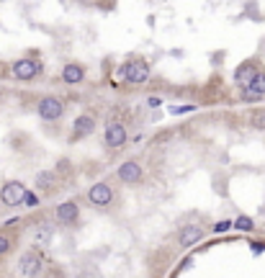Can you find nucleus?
Returning a JSON list of instances; mask_svg holds the SVG:
<instances>
[{
	"mask_svg": "<svg viewBox=\"0 0 265 278\" xmlns=\"http://www.w3.org/2000/svg\"><path fill=\"white\" fill-rule=\"evenodd\" d=\"M83 198H85L88 206H93L98 211H108V209H113V204L119 201V191H116V186L108 183V180H98V183H93L85 191Z\"/></svg>",
	"mask_w": 265,
	"mask_h": 278,
	"instance_id": "obj_1",
	"label": "nucleus"
},
{
	"mask_svg": "<svg viewBox=\"0 0 265 278\" xmlns=\"http://www.w3.org/2000/svg\"><path fill=\"white\" fill-rule=\"evenodd\" d=\"M119 77L129 85H142L152 77V67H149V62L144 57H131L119 67Z\"/></svg>",
	"mask_w": 265,
	"mask_h": 278,
	"instance_id": "obj_2",
	"label": "nucleus"
},
{
	"mask_svg": "<svg viewBox=\"0 0 265 278\" xmlns=\"http://www.w3.org/2000/svg\"><path fill=\"white\" fill-rule=\"evenodd\" d=\"M42 72H44V65L36 57H21V59H16L11 65V77H16V80H21V83L36 80Z\"/></svg>",
	"mask_w": 265,
	"mask_h": 278,
	"instance_id": "obj_3",
	"label": "nucleus"
},
{
	"mask_svg": "<svg viewBox=\"0 0 265 278\" xmlns=\"http://www.w3.org/2000/svg\"><path fill=\"white\" fill-rule=\"evenodd\" d=\"M26 183L23 180H6L3 188H0V201L8 209H18L23 206V196H26Z\"/></svg>",
	"mask_w": 265,
	"mask_h": 278,
	"instance_id": "obj_4",
	"label": "nucleus"
},
{
	"mask_svg": "<svg viewBox=\"0 0 265 278\" xmlns=\"http://www.w3.org/2000/svg\"><path fill=\"white\" fill-rule=\"evenodd\" d=\"M36 116H39L42 121H47V124L59 121V118L64 116V103L57 96H44L39 101V106H36Z\"/></svg>",
	"mask_w": 265,
	"mask_h": 278,
	"instance_id": "obj_5",
	"label": "nucleus"
},
{
	"mask_svg": "<svg viewBox=\"0 0 265 278\" xmlns=\"http://www.w3.org/2000/svg\"><path fill=\"white\" fill-rule=\"evenodd\" d=\"M54 219H57V224L59 227H78L80 224V204L78 201H72V198H67V201H62V204H57V209H54Z\"/></svg>",
	"mask_w": 265,
	"mask_h": 278,
	"instance_id": "obj_6",
	"label": "nucleus"
},
{
	"mask_svg": "<svg viewBox=\"0 0 265 278\" xmlns=\"http://www.w3.org/2000/svg\"><path fill=\"white\" fill-rule=\"evenodd\" d=\"M44 273V255L39 250H26L18 258V275H42Z\"/></svg>",
	"mask_w": 265,
	"mask_h": 278,
	"instance_id": "obj_7",
	"label": "nucleus"
},
{
	"mask_svg": "<svg viewBox=\"0 0 265 278\" xmlns=\"http://www.w3.org/2000/svg\"><path fill=\"white\" fill-rule=\"evenodd\" d=\"M126 142H129V132H126L124 124H119V121L106 124V129H103V144H106V149H121Z\"/></svg>",
	"mask_w": 265,
	"mask_h": 278,
	"instance_id": "obj_8",
	"label": "nucleus"
},
{
	"mask_svg": "<svg viewBox=\"0 0 265 278\" xmlns=\"http://www.w3.org/2000/svg\"><path fill=\"white\" fill-rule=\"evenodd\" d=\"M116 178H119V183H124V186H139V183L144 180V168H142V163H137V160H124V163L116 168Z\"/></svg>",
	"mask_w": 265,
	"mask_h": 278,
	"instance_id": "obj_9",
	"label": "nucleus"
},
{
	"mask_svg": "<svg viewBox=\"0 0 265 278\" xmlns=\"http://www.w3.org/2000/svg\"><path fill=\"white\" fill-rule=\"evenodd\" d=\"M98 121H95V116L93 113H80V116H75V121H72V142H78V139H85L95 132Z\"/></svg>",
	"mask_w": 265,
	"mask_h": 278,
	"instance_id": "obj_10",
	"label": "nucleus"
},
{
	"mask_svg": "<svg viewBox=\"0 0 265 278\" xmlns=\"http://www.w3.org/2000/svg\"><path fill=\"white\" fill-rule=\"evenodd\" d=\"M85 75H88L85 65H80V62H67V65L62 67V72H59V80H62L64 85H80V83H85Z\"/></svg>",
	"mask_w": 265,
	"mask_h": 278,
	"instance_id": "obj_11",
	"label": "nucleus"
},
{
	"mask_svg": "<svg viewBox=\"0 0 265 278\" xmlns=\"http://www.w3.org/2000/svg\"><path fill=\"white\" fill-rule=\"evenodd\" d=\"M204 237H206V229L201 224H185L178 232V245L180 248H193V245H198L204 240Z\"/></svg>",
	"mask_w": 265,
	"mask_h": 278,
	"instance_id": "obj_12",
	"label": "nucleus"
},
{
	"mask_svg": "<svg viewBox=\"0 0 265 278\" xmlns=\"http://www.w3.org/2000/svg\"><path fill=\"white\" fill-rule=\"evenodd\" d=\"M257 72H260V65H257L255 59H245V62L235 70V83L245 90V88L255 80V75H257Z\"/></svg>",
	"mask_w": 265,
	"mask_h": 278,
	"instance_id": "obj_13",
	"label": "nucleus"
},
{
	"mask_svg": "<svg viewBox=\"0 0 265 278\" xmlns=\"http://www.w3.org/2000/svg\"><path fill=\"white\" fill-rule=\"evenodd\" d=\"M262 96H265V70L260 67V72L255 75V80L242 90V98L245 101H260Z\"/></svg>",
	"mask_w": 265,
	"mask_h": 278,
	"instance_id": "obj_14",
	"label": "nucleus"
},
{
	"mask_svg": "<svg viewBox=\"0 0 265 278\" xmlns=\"http://www.w3.org/2000/svg\"><path fill=\"white\" fill-rule=\"evenodd\" d=\"M16 248V237L6 229H0V258H8Z\"/></svg>",
	"mask_w": 265,
	"mask_h": 278,
	"instance_id": "obj_15",
	"label": "nucleus"
},
{
	"mask_svg": "<svg viewBox=\"0 0 265 278\" xmlns=\"http://www.w3.org/2000/svg\"><path fill=\"white\" fill-rule=\"evenodd\" d=\"M52 237H54V227L52 224H39V227H36V232H34V240L42 242V245H49Z\"/></svg>",
	"mask_w": 265,
	"mask_h": 278,
	"instance_id": "obj_16",
	"label": "nucleus"
},
{
	"mask_svg": "<svg viewBox=\"0 0 265 278\" xmlns=\"http://www.w3.org/2000/svg\"><path fill=\"white\" fill-rule=\"evenodd\" d=\"M36 186H39V191H44V193H49V191H54V173H39V175H36Z\"/></svg>",
	"mask_w": 265,
	"mask_h": 278,
	"instance_id": "obj_17",
	"label": "nucleus"
},
{
	"mask_svg": "<svg viewBox=\"0 0 265 278\" xmlns=\"http://www.w3.org/2000/svg\"><path fill=\"white\" fill-rule=\"evenodd\" d=\"M250 127H252V129L265 132V108H257V111H252V113H250Z\"/></svg>",
	"mask_w": 265,
	"mask_h": 278,
	"instance_id": "obj_18",
	"label": "nucleus"
},
{
	"mask_svg": "<svg viewBox=\"0 0 265 278\" xmlns=\"http://www.w3.org/2000/svg\"><path fill=\"white\" fill-rule=\"evenodd\" d=\"M235 229H240V232H252V229H255V222H252L250 217H237V219H235Z\"/></svg>",
	"mask_w": 265,
	"mask_h": 278,
	"instance_id": "obj_19",
	"label": "nucleus"
},
{
	"mask_svg": "<svg viewBox=\"0 0 265 278\" xmlns=\"http://www.w3.org/2000/svg\"><path fill=\"white\" fill-rule=\"evenodd\" d=\"M39 204H42L39 193H36V191H26V196H23V206H28V209H36Z\"/></svg>",
	"mask_w": 265,
	"mask_h": 278,
	"instance_id": "obj_20",
	"label": "nucleus"
},
{
	"mask_svg": "<svg viewBox=\"0 0 265 278\" xmlns=\"http://www.w3.org/2000/svg\"><path fill=\"white\" fill-rule=\"evenodd\" d=\"M232 227H235V222H232V219H221V222H216V224H214L211 229H214L216 234H221V232H226V229H232Z\"/></svg>",
	"mask_w": 265,
	"mask_h": 278,
	"instance_id": "obj_21",
	"label": "nucleus"
},
{
	"mask_svg": "<svg viewBox=\"0 0 265 278\" xmlns=\"http://www.w3.org/2000/svg\"><path fill=\"white\" fill-rule=\"evenodd\" d=\"M185 111H193V106H178V108H173V113H185Z\"/></svg>",
	"mask_w": 265,
	"mask_h": 278,
	"instance_id": "obj_22",
	"label": "nucleus"
},
{
	"mask_svg": "<svg viewBox=\"0 0 265 278\" xmlns=\"http://www.w3.org/2000/svg\"><path fill=\"white\" fill-rule=\"evenodd\" d=\"M78 3H83V6H90V3H93V0H78Z\"/></svg>",
	"mask_w": 265,
	"mask_h": 278,
	"instance_id": "obj_23",
	"label": "nucleus"
},
{
	"mask_svg": "<svg viewBox=\"0 0 265 278\" xmlns=\"http://www.w3.org/2000/svg\"><path fill=\"white\" fill-rule=\"evenodd\" d=\"M0 204H3V201H0Z\"/></svg>",
	"mask_w": 265,
	"mask_h": 278,
	"instance_id": "obj_24",
	"label": "nucleus"
}]
</instances>
